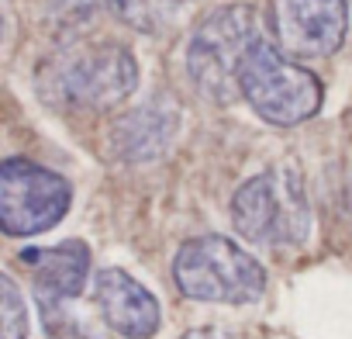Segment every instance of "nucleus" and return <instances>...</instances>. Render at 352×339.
<instances>
[{
    "label": "nucleus",
    "mask_w": 352,
    "mask_h": 339,
    "mask_svg": "<svg viewBox=\"0 0 352 339\" xmlns=\"http://www.w3.org/2000/svg\"><path fill=\"white\" fill-rule=\"evenodd\" d=\"M259 39V18L249 4L211 11L194 28L187 45V73L201 97H208L211 104H232L242 94V66Z\"/></svg>",
    "instance_id": "nucleus-1"
},
{
    "label": "nucleus",
    "mask_w": 352,
    "mask_h": 339,
    "mask_svg": "<svg viewBox=\"0 0 352 339\" xmlns=\"http://www.w3.org/2000/svg\"><path fill=\"white\" fill-rule=\"evenodd\" d=\"M232 222L239 236L256 246H300L311 229L304 181L287 166L249 177L232 198Z\"/></svg>",
    "instance_id": "nucleus-2"
},
{
    "label": "nucleus",
    "mask_w": 352,
    "mask_h": 339,
    "mask_svg": "<svg viewBox=\"0 0 352 339\" xmlns=\"http://www.w3.org/2000/svg\"><path fill=\"white\" fill-rule=\"evenodd\" d=\"M173 277L187 298L245 305L259 301L266 291V270L249 249L225 236H201L180 246L173 260Z\"/></svg>",
    "instance_id": "nucleus-3"
},
{
    "label": "nucleus",
    "mask_w": 352,
    "mask_h": 339,
    "mask_svg": "<svg viewBox=\"0 0 352 339\" xmlns=\"http://www.w3.org/2000/svg\"><path fill=\"white\" fill-rule=\"evenodd\" d=\"M138 87V63L124 45L100 42L83 45L69 56H59L42 76V90L59 107L76 111H107L131 97Z\"/></svg>",
    "instance_id": "nucleus-4"
},
{
    "label": "nucleus",
    "mask_w": 352,
    "mask_h": 339,
    "mask_svg": "<svg viewBox=\"0 0 352 339\" xmlns=\"http://www.w3.org/2000/svg\"><path fill=\"white\" fill-rule=\"evenodd\" d=\"M242 97L249 101V107L280 128L300 125L311 114H318L321 107V80L304 70L300 63H294L283 49H276L273 42L259 39L242 66Z\"/></svg>",
    "instance_id": "nucleus-5"
},
{
    "label": "nucleus",
    "mask_w": 352,
    "mask_h": 339,
    "mask_svg": "<svg viewBox=\"0 0 352 339\" xmlns=\"http://www.w3.org/2000/svg\"><path fill=\"white\" fill-rule=\"evenodd\" d=\"M69 184L32 159H4L0 166V229L8 236H38L69 212Z\"/></svg>",
    "instance_id": "nucleus-6"
},
{
    "label": "nucleus",
    "mask_w": 352,
    "mask_h": 339,
    "mask_svg": "<svg viewBox=\"0 0 352 339\" xmlns=\"http://www.w3.org/2000/svg\"><path fill=\"white\" fill-rule=\"evenodd\" d=\"M349 28L345 0H276V35L287 56L321 59L338 52Z\"/></svg>",
    "instance_id": "nucleus-7"
},
{
    "label": "nucleus",
    "mask_w": 352,
    "mask_h": 339,
    "mask_svg": "<svg viewBox=\"0 0 352 339\" xmlns=\"http://www.w3.org/2000/svg\"><path fill=\"white\" fill-rule=\"evenodd\" d=\"M180 114L169 97H152L111 125V149L124 163H152L176 135Z\"/></svg>",
    "instance_id": "nucleus-8"
},
{
    "label": "nucleus",
    "mask_w": 352,
    "mask_h": 339,
    "mask_svg": "<svg viewBox=\"0 0 352 339\" xmlns=\"http://www.w3.org/2000/svg\"><path fill=\"white\" fill-rule=\"evenodd\" d=\"M97 308L104 322L124 339H148L159 332V305L155 298L124 270L107 267L97 274Z\"/></svg>",
    "instance_id": "nucleus-9"
},
{
    "label": "nucleus",
    "mask_w": 352,
    "mask_h": 339,
    "mask_svg": "<svg viewBox=\"0 0 352 339\" xmlns=\"http://www.w3.org/2000/svg\"><path fill=\"white\" fill-rule=\"evenodd\" d=\"M21 260L32 267L35 274V291L42 298V305L49 308L52 301H69L83 291L87 284V270H90V249L76 239L52 246V249H25Z\"/></svg>",
    "instance_id": "nucleus-10"
},
{
    "label": "nucleus",
    "mask_w": 352,
    "mask_h": 339,
    "mask_svg": "<svg viewBox=\"0 0 352 339\" xmlns=\"http://www.w3.org/2000/svg\"><path fill=\"white\" fill-rule=\"evenodd\" d=\"M166 4L173 0H107V8L118 21L131 25L135 32H159L166 21Z\"/></svg>",
    "instance_id": "nucleus-11"
},
{
    "label": "nucleus",
    "mask_w": 352,
    "mask_h": 339,
    "mask_svg": "<svg viewBox=\"0 0 352 339\" xmlns=\"http://www.w3.org/2000/svg\"><path fill=\"white\" fill-rule=\"evenodd\" d=\"M0 311H4L0 339H28V305L11 277L0 280Z\"/></svg>",
    "instance_id": "nucleus-12"
},
{
    "label": "nucleus",
    "mask_w": 352,
    "mask_h": 339,
    "mask_svg": "<svg viewBox=\"0 0 352 339\" xmlns=\"http://www.w3.org/2000/svg\"><path fill=\"white\" fill-rule=\"evenodd\" d=\"M184 339H235L232 332H221V329H190Z\"/></svg>",
    "instance_id": "nucleus-13"
},
{
    "label": "nucleus",
    "mask_w": 352,
    "mask_h": 339,
    "mask_svg": "<svg viewBox=\"0 0 352 339\" xmlns=\"http://www.w3.org/2000/svg\"><path fill=\"white\" fill-rule=\"evenodd\" d=\"M59 339H90V336H83L80 329H66V332H59Z\"/></svg>",
    "instance_id": "nucleus-14"
},
{
    "label": "nucleus",
    "mask_w": 352,
    "mask_h": 339,
    "mask_svg": "<svg viewBox=\"0 0 352 339\" xmlns=\"http://www.w3.org/2000/svg\"><path fill=\"white\" fill-rule=\"evenodd\" d=\"M173 4H184V0H173Z\"/></svg>",
    "instance_id": "nucleus-15"
}]
</instances>
